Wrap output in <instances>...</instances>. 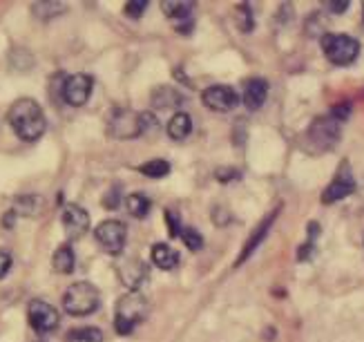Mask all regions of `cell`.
<instances>
[{"label":"cell","mask_w":364,"mask_h":342,"mask_svg":"<svg viewBox=\"0 0 364 342\" xmlns=\"http://www.w3.org/2000/svg\"><path fill=\"white\" fill-rule=\"evenodd\" d=\"M7 121L11 125V130L16 132V137L23 141H38L45 135V127H47L43 108L30 96L16 98V101L9 106Z\"/></svg>","instance_id":"6da1fadb"},{"label":"cell","mask_w":364,"mask_h":342,"mask_svg":"<svg viewBox=\"0 0 364 342\" xmlns=\"http://www.w3.org/2000/svg\"><path fill=\"white\" fill-rule=\"evenodd\" d=\"M159 121L152 112H132V110H115L107 121V135L112 139H136L141 135L155 132Z\"/></svg>","instance_id":"7a4b0ae2"},{"label":"cell","mask_w":364,"mask_h":342,"mask_svg":"<svg viewBox=\"0 0 364 342\" xmlns=\"http://www.w3.org/2000/svg\"><path fill=\"white\" fill-rule=\"evenodd\" d=\"M150 313V304L143 293L128 291L119 297L115 307V331L121 336H130L139 324H141Z\"/></svg>","instance_id":"3957f363"},{"label":"cell","mask_w":364,"mask_h":342,"mask_svg":"<svg viewBox=\"0 0 364 342\" xmlns=\"http://www.w3.org/2000/svg\"><path fill=\"white\" fill-rule=\"evenodd\" d=\"M101 304V293L92 282H74L69 284L63 295V309L65 313L74 318L90 316Z\"/></svg>","instance_id":"277c9868"},{"label":"cell","mask_w":364,"mask_h":342,"mask_svg":"<svg viewBox=\"0 0 364 342\" xmlns=\"http://www.w3.org/2000/svg\"><path fill=\"white\" fill-rule=\"evenodd\" d=\"M340 121H335L331 114L329 117H319L315 119L309 130H306V137H304V144L309 150L313 152H329L333 150L335 146H338L340 141Z\"/></svg>","instance_id":"5b68a950"},{"label":"cell","mask_w":364,"mask_h":342,"mask_svg":"<svg viewBox=\"0 0 364 342\" xmlns=\"http://www.w3.org/2000/svg\"><path fill=\"white\" fill-rule=\"evenodd\" d=\"M322 50L333 65H353L360 56V42L348 34H327L322 38Z\"/></svg>","instance_id":"8992f818"},{"label":"cell","mask_w":364,"mask_h":342,"mask_svg":"<svg viewBox=\"0 0 364 342\" xmlns=\"http://www.w3.org/2000/svg\"><path fill=\"white\" fill-rule=\"evenodd\" d=\"M94 239L107 255L112 258H119L125 249V239H128V228L119 220H107L101 222L94 231Z\"/></svg>","instance_id":"52a82bcc"},{"label":"cell","mask_w":364,"mask_h":342,"mask_svg":"<svg viewBox=\"0 0 364 342\" xmlns=\"http://www.w3.org/2000/svg\"><path fill=\"white\" fill-rule=\"evenodd\" d=\"M27 318L36 334H52L61 322L59 311L45 300H32L27 304Z\"/></svg>","instance_id":"ba28073f"},{"label":"cell","mask_w":364,"mask_h":342,"mask_svg":"<svg viewBox=\"0 0 364 342\" xmlns=\"http://www.w3.org/2000/svg\"><path fill=\"white\" fill-rule=\"evenodd\" d=\"M94 88V79L90 74H72L63 81V98L67 106L81 108L88 103Z\"/></svg>","instance_id":"9c48e42d"},{"label":"cell","mask_w":364,"mask_h":342,"mask_svg":"<svg viewBox=\"0 0 364 342\" xmlns=\"http://www.w3.org/2000/svg\"><path fill=\"white\" fill-rule=\"evenodd\" d=\"M353 193H356V179L351 175L348 164L342 161V168L338 170V175L333 177V181L324 188V193H322V204H327V206L335 204V202H340V199L353 195Z\"/></svg>","instance_id":"30bf717a"},{"label":"cell","mask_w":364,"mask_h":342,"mask_svg":"<svg viewBox=\"0 0 364 342\" xmlns=\"http://www.w3.org/2000/svg\"><path fill=\"white\" fill-rule=\"evenodd\" d=\"M201 101L213 112H230L240 106V94L230 85H210V88L204 90Z\"/></svg>","instance_id":"8fae6325"},{"label":"cell","mask_w":364,"mask_h":342,"mask_svg":"<svg viewBox=\"0 0 364 342\" xmlns=\"http://www.w3.org/2000/svg\"><path fill=\"white\" fill-rule=\"evenodd\" d=\"M61 224L69 239H78L86 235L90 228V212L76 204H67L61 212Z\"/></svg>","instance_id":"7c38bea8"},{"label":"cell","mask_w":364,"mask_h":342,"mask_svg":"<svg viewBox=\"0 0 364 342\" xmlns=\"http://www.w3.org/2000/svg\"><path fill=\"white\" fill-rule=\"evenodd\" d=\"M117 273L130 291H139L141 289V284L148 280V264L139 258H123L119 262Z\"/></svg>","instance_id":"4fadbf2b"},{"label":"cell","mask_w":364,"mask_h":342,"mask_svg":"<svg viewBox=\"0 0 364 342\" xmlns=\"http://www.w3.org/2000/svg\"><path fill=\"white\" fill-rule=\"evenodd\" d=\"M279 215V208H275V210H271L269 215H266L262 222H259V226L255 228L253 233H250V237H248V241H246V246L242 249V253H240V258L235 260V266H242L250 255H253L257 249H259V244L266 239V235H269V231H271V226H273V222H275V217Z\"/></svg>","instance_id":"5bb4252c"},{"label":"cell","mask_w":364,"mask_h":342,"mask_svg":"<svg viewBox=\"0 0 364 342\" xmlns=\"http://www.w3.org/2000/svg\"><path fill=\"white\" fill-rule=\"evenodd\" d=\"M150 101L157 110H179L188 101V96L181 94L177 88H170V85H159V88L152 90Z\"/></svg>","instance_id":"9a60e30c"},{"label":"cell","mask_w":364,"mask_h":342,"mask_svg":"<svg viewBox=\"0 0 364 342\" xmlns=\"http://www.w3.org/2000/svg\"><path fill=\"white\" fill-rule=\"evenodd\" d=\"M266 96H269V83H266L264 79H250V81H246L242 101H244V106L250 112L259 110L266 103Z\"/></svg>","instance_id":"2e32d148"},{"label":"cell","mask_w":364,"mask_h":342,"mask_svg":"<svg viewBox=\"0 0 364 342\" xmlns=\"http://www.w3.org/2000/svg\"><path fill=\"white\" fill-rule=\"evenodd\" d=\"M192 132V119L188 112H177L175 117L168 121V137L175 141H184Z\"/></svg>","instance_id":"e0dca14e"},{"label":"cell","mask_w":364,"mask_h":342,"mask_svg":"<svg viewBox=\"0 0 364 342\" xmlns=\"http://www.w3.org/2000/svg\"><path fill=\"white\" fill-rule=\"evenodd\" d=\"M74 264H76V258H74V251L69 244H63L54 251L52 255V266L56 273H61V275H69L74 270Z\"/></svg>","instance_id":"ac0fdd59"},{"label":"cell","mask_w":364,"mask_h":342,"mask_svg":"<svg viewBox=\"0 0 364 342\" xmlns=\"http://www.w3.org/2000/svg\"><path fill=\"white\" fill-rule=\"evenodd\" d=\"M192 7H194V3H188V0H163L161 3V11L168 18H172L177 23L188 21L192 13Z\"/></svg>","instance_id":"d6986e66"},{"label":"cell","mask_w":364,"mask_h":342,"mask_svg":"<svg viewBox=\"0 0 364 342\" xmlns=\"http://www.w3.org/2000/svg\"><path fill=\"white\" fill-rule=\"evenodd\" d=\"M150 255H152V262L163 270H170L179 264V253L172 251L168 244H155L150 249Z\"/></svg>","instance_id":"ffe728a7"},{"label":"cell","mask_w":364,"mask_h":342,"mask_svg":"<svg viewBox=\"0 0 364 342\" xmlns=\"http://www.w3.org/2000/svg\"><path fill=\"white\" fill-rule=\"evenodd\" d=\"M40 208H43V197H38V195H23V197H16V202H13L16 215L36 217Z\"/></svg>","instance_id":"44dd1931"},{"label":"cell","mask_w":364,"mask_h":342,"mask_svg":"<svg viewBox=\"0 0 364 342\" xmlns=\"http://www.w3.org/2000/svg\"><path fill=\"white\" fill-rule=\"evenodd\" d=\"M123 202H125V208H128L130 215L136 217V220H143L150 212V206H152L150 199L146 195H141V193H134L130 197H125Z\"/></svg>","instance_id":"7402d4cb"},{"label":"cell","mask_w":364,"mask_h":342,"mask_svg":"<svg viewBox=\"0 0 364 342\" xmlns=\"http://www.w3.org/2000/svg\"><path fill=\"white\" fill-rule=\"evenodd\" d=\"M65 342H103V331L99 326H78L65 336Z\"/></svg>","instance_id":"603a6c76"},{"label":"cell","mask_w":364,"mask_h":342,"mask_svg":"<svg viewBox=\"0 0 364 342\" xmlns=\"http://www.w3.org/2000/svg\"><path fill=\"white\" fill-rule=\"evenodd\" d=\"M139 173L146 175V177H152V179H161L170 173V164L165 159H152V161H146L139 166Z\"/></svg>","instance_id":"cb8c5ba5"},{"label":"cell","mask_w":364,"mask_h":342,"mask_svg":"<svg viewBox=\"0 0 364 342\" xmlns=\"http://www.w3.org/2000/svg\"><path fill=\"white\" fill-rule=\"evenodd\" d=\"M32 11H34V16L40 18V21H52L54 16H59V13L65 11V5L63 3H34L32 5Z\"/></svg>","instance_id":"d4e9b609"},{"label":"cell","mask_w":364,"mask_h":342,"mask_svg":"<svg viewBox=\"0 0 364 342\" xmlns=\"http://www.w3.org/2000/svg\"><path fill=\"white\" fill-rule=\"evenodd\" d=\"M181 237H184V244L188 246V251H199L204 246V237L197 228H190V226L184 228V231H181Z\"/></svg>","instance_id":"484cf974"},{"label":"cell","mask_w":364,"mask_h":342,"mask_svg":"<svg viewBox=\"0 0 364 342\" xmlns=\"http://www.w3.org/2000/svg\"><path fill=\"white\" fill-rule=\"evenodd\" d=\"M103 206L107 210H117L121 206V183H112L110 190L103 195Z\"/></svg>","instance_id":"4316f807"},{"label":"cell","mask_w":364,"mask_h":342,"mask_svg":"<svg viewBox=\"0 0 364 342\" xmlns=\"http://www.w3.org/2000/svg\"><path fill=\"white\" fill-rule=\"evenodd\" d=\"M165 226H168V233H170V237H179L181 235V224H179V215H177V210L172 208H168L165 210Z\"/></svg>","instance_id":"83f0119b"},{"label":"cell","mask_w":364,"mask_h":342,"mask_svg":"<svg viewBox=\"0 0 364 342\" xmlns=\"http://www.w3.org/2000/svg\"><path fill=\"white\" fill-rule=\"evenodd\" d=\"M148 0H130L128 5H125V16H130V18H141L143 16V11L148 9Z\"/></svg>","instance_id":"f1b7e54d"},{"label":"cell","mask_w":364,"mask_h":342,"mask_svg":"<svg viewBox=\"0 0 364 342\" xmlns=\"http://www.w3.org/2000/svg\"><path fill=\"white\" fill-rule=\"evenodd\" d=\"M242 13V18H240V30L242 32H250L253 30V16H250V7H248V3H244V5H240V9H237Z\"/></svg>","instance_id":"f546056e"},{"label":"cell","mask_w":364,"mask_h":342,"mask_svg":"<svg viewBox=\"0 0 364 342\" xmlns=\"http://www.w3.org/2000/svg\"><path fill=\"white\" fill-rule=\"evenodd\" d=\"M11 264H13L11 253H9V251H0V280H3V278L9 273Z\"/></svg>","instance_id":"4dcf8cb0"},{"label":"cell","mask_w":364,"mask_h":342,"mask_svg":"<svg viewBox=\"0 0 364 342\" xmlns=\"http://www.w3.org/2000/svg\"><path fill=\"white\" fill-rule=\"evenodd\" d=\"M327 9L331 11V13H344L348 7H351V3H348V0H327Z\"/></svg>","instance_id":"1f68e13d"},{"label":"cell","mask_w":364,"mask_h":342,"mask_svg":"<svg viewBox=\"0 0 364 342\" xmlns=\"http://www.w3.org/2000/svg\"><path fill=\"white\" fill-rule=\"evenodd\" d=\"M329 114H331V117H333L335 121H340V123H342L344 119H348V114H351V106H346V103L335 106Z\"/></svg>","instance_id":"d6a6232c"},{"label":"cell","mask_w":364,"mask_h":342,"mask_svg":"<svg viewBox=\"0 0 364 342\" xmlns=\"http://www.w3.org/2000/svg\"><path fill=\"white\" fill-rule=\"evenodd\" d=\"M217 179L221 181V183H228L230 179H237L240 177V173H237V170H230V168H223V170H217Z\"/></svg>","instance_id":"836d02e7"},{"label":"cell","mask_w":364,"mask_h":342,"mask_svg":"<svg viewBox=\"0 0 364 342\" xmlns=\"http://www.w3.org/2000/svg\"><path fill=\"white\" fill-rule=\"evenodd\" d=\"M315 253V246H313V241H306V244L304 246H300V251H298V255H300V262H306V260H309L311 258V255Z\"/></svg>","instance_id":"e575fe53"},{"label":"cell","mask_w":364,"mask_h":342,"mask_svg":"<svg viewBox=\"0 0 364 342\" xmlns=\"http://www.w3.org/2000/svg\"><path fill=\"white\" fill-rule=\"evenodd\" d=\"M13 220H16V210H9V212H5V217H3V226L5 228H11L13 226Z\"/></svg>","instance_id":"d590c367"}]
</instances>
